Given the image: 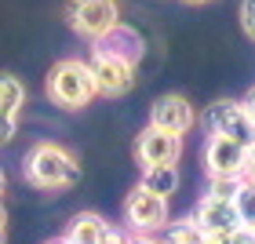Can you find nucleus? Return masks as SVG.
Returning a JSON list of instances; mask_svg holds the SVG:
<instances>
[{
	"instance_id": "1",
	"label": "nucleus",
	"mask_w": 255,
	"mask_h": 244,
	"mask_svg": "<svg viewBox=\"0 0 255 244\" xmlns=\"http://www.w3.org/2000/svg\"><path fill=\"white\" fill-rule=\"evenodd\" d=\"M22 171L37 190H69L80 179L77 157L59 142H37L22 160Z\"/></svg>"
},
{
	"instance_id": "2",
	"label": "nucleus",
	"mask_w": 255,
	"mask_h": 244,
	"mask_svg": "<svg viewBox=\"0 0 255 244\" xmlns=\"http://www.w3.org/2000/svg\"><path fill=\"white\" fill-rule=\"evenodd\" d=\"M48 95L55 106L62 110H80L88 106L91 99L99 95V80H95V69L84 59H62L51 66V77H48Z\"/></svg>"
},
{
	"instance_id": "3",
	"label": "nucleus",
	"mask_w": 255,
	"mask_h": 244,
	"mask_svg": "<svg viewBox=\"0 0 255 244\" xmlns=\"http://www.w3.org/2000/svg\"><path fill=\"white\" fill-rule=\"evenodd\" d=\"M66 22L73 33H80L84 40L95 44L121 26V7H117V0H69Z\"/></svg>"
},
{
	"instance_id": "4",
	"label": "nucleus",
	"mask_w": 255,
	"mask_h": 244,
	"mask_svg": "<svg viewBox=\"0 0 255 244\" xmlns=\"http://www.w3.org/2000/svg\"><path fill=\"white\" fill-rule=\"evenodd\" d=\"M201 124L208 135H223V138H237L248 149H255V121L245 102L237 99H219L201 113Z\"/></svg>"
},
{
	"instance_id": "5",
	"label": "nucleus",
	"mask_w": 255,
	"mask_h": 244,
	"mask_svg": "<svg viewBox=\"0 0 255 244\" xmlns=\"http://www.w3.org/2000/svg\"><path fill=\"white\" fill-rule=\"evenodd\" d=\"M248 160L252 149L237 138H223V135H208L204 146V168L208 179H248Z\"/></svg>"
},
{
	"instance_id": "6",
	"label": "nucleus",
	"mask_w": 255,
	"mask_h": 244,
	"mask_svg": "<svg viewBox=\"0 0 255 244\" xmlns=\"http://www.w3.org/2000/svg\"><path fill=\"white\" fill-rule=\"evenodd\" d=\"M124 223L135 234H153V230H168V201L149 193L146 186H135L124 201Z\"/></svg>"
},
{
	"instance_id": "7",
	"label": "nucleus",
	"mask_w": 255,
	"mask_h": 244,
	"mask_svg": "<svg viewBox=\"0 0 255 244\" xmlns=\"http://www.w3.org/2000/svg\"><path fill=\"white\" fill-rule=\"evenodd\" d=\"M91 69H95V80H99V95L106 99H117L124 91H131L135 84V62L121 59V55H110V51H95L91 48Z\"/></svg>"
},
{
	"instance_id": "8",
	"label": "nucleus",
	"mask_w": 255,
	"mask_h": 244,
	"mask_svg": "<svg viewBox=\"0 0 255 244\" xmlns=\"http://www.w3.org/2000/svg\"><path fill=\"white\" fill-rule=\"evenodd\" d=\"M193 219L208 234H234V230L245 226L241 223V212H237V201L234 197H219V193H204V201L197 204Z\"/></svg>"
},
{
	"instance_id": "9",
	"label": "nucleus",
	"mask_w": 255,
	"mask_h": 244,
	"mask_svg": "<svg viewBox=\"0 0 255 244\" xmlns=\"http://www.w3.org/2000/svg\"><path fill=\"white\" fill-rule=\"evenodd\" d=\"M135 157L142 160L146 168H157V164H179L182 157V135H171V131H160V127H146L135 142Z\"/></svg>"
},
{
	"instance_id": "10",
	"label": "nucleus",
	"mask_w": 255,
	"mask_h": 244,
	"mask_svg": "<svg viewBox=\"0 0 255 244\" xmlns=\"http://www.w3.org/2000/svg\"><path fill=\"white\" fill-rule=\"evenodd\" d=\"M193 124H197V113L190 106V99H182V95H160L149 106V127H160V131H171V135H186Z\"/></svg>"
},
{
	"instance_id": "11",
	"label": "nucleus",
	"mask_w": 255,
	"mask_h": 244,
	"mask_svg": "<svg viewBox=\"0 0 255 244\" xmlns=\"http://www.w3.org/2000/svg\"><path fill=\"white\" fill-rule=\"evenodd\" d=\"M110 234V223L102 215L95 212H80L69 219V226H66V241L69 244H102Z\"/></svg>"
},
{
	"instance_id": "12",
	"label": "nucleus",
	"mask_w": 255,
	"mask_h": 244,
	"mask_svg": "<svg viewBox=\"0 0 255 244\" xmlns=\"http://www.w3.org/2000/svg\"><path fill=\"white\" fill-rule=\"evenodd\" d=\"M95 51L121 55V59H128V62H135V66H138V59H142V37H138L135 29H128V26H117V29L110 33V37L95 40Z\"/></svg>"
},
{
	"instance_id": "13",
	"label": "nucleus",
	"mask_w": 255,
	"mask_h": 244,
	"mask_svg": "<svg viewBox=\"0 0 255 244\" xmlns=\"http://www.w3.org/2000/svg\"><path fill=\"white\" fill-rule=\"evenodd\" d=\"M138 186H146L149 193H157V197H164V201H171V193L179 190V168H175V164L146 168V171H142V182H138Z\"/></svg>"
},
{
	"instance_id": "14",
	"label": "nucleus",
	"mask_w": 255,
	"mask_h": 244,
	"mask_svg": "<svg viewBox=\"0 0 255 244\" xmlns=\"http://www.w3.org/2000/svg\"><path fill=\"white\" fill-rule=\"evenodd\" d=\"M22 102H26V84L15 73H4V88H0V113L4 117H18Z\"/></svg>"
},
{
	"instance_id": "15",
	"label": "nucleus",
	"mask_w": 255,
	"mask_h": 244,
	"mask_svg": "<svg viewBox=\"0 0 255 244\" xmlns=\"http://www.w3.org/2000/svg\"><path fill=\"white\" fill-rule=\"evenodd\" d=\"M164 244H208V230H201L197 219H182V223L168 226V241Z\"/></svg>"
},
{
	"instance_id": "16",
	"label": "nucleus",
	"mask_w": 255,
	"mask_h": 244,
	"mask_svg": "<svg viewBox=\"0 0 255 244\" xmlns=\"http://www.w3.org/2000/svg\"><path fill=\"white\" fill-rule=\"evenodd\" d=\"M234 201H237L241 223L255 230V182H252V179H245V182H241V190H237V197H234Z\"/></svg>"
},
{
	"instance_id": "17",
	"label": "nucleus",
	"mask_w": 255,
	"mask_h": 244,
	"mask_svg": "<svg viewBox=\"0 0 255 244\" xmlns=\"http://www.w3.org/2000/svg\"><path fill=\"white\" fill-rule=\"evenodd\" d=\"M241 29L248 40H255V0H241Z\"/></svg>"
},
{
	"instance_id": "18",
	"label": "nucleus",
	"mask_w": 255,
	"mask_h": 244,
	"mask_svg": "<svg viewBox=\"0 0 255 244\" xmlns=\"http://www.w3.org/2000/svg\"><path fill=\"white\" fill-rule=\"evenodd\" d=\"M226 244H255V230L252 226H241V230H234V234L226 237Z\"/></svg>"
},
{
	"instance_id": "19",
	"label": "nucleus",
	"mask_w": 255,
	"mask_h": 244,
	"mask_svg": "<svg viewBox=\"0 0 255 244\" xmlns=\"http://www.w3.org/2000/svg\"><path fill=\"white\" fill-rule=\"evenodd\" d=\"M102 244H128V237L121 234V230H113V226H110V234H106V241H102Z\"/></svg>"
},
{
	"instance_id": "20",
	"label": "nucleus",
	"mask_w": 255,
	"mask_h": 244,
	"mask_svg": "<svg viewBox=\"0 0 255 244\" xmlns=\"http://www.w3.org/2000/svg\"><path fill=\"white\" fill-rule=\"evenodd\" d=\"M128 244H160V241H153L149 234H135V237H128Z\"/></svg>"
},
{
	"instance_id": "21",
	"label": "nucleus",
	"mask_w": 255,
	"mask_h": 244,
	"mask_svg": "<svg viewBox=\"0 0 255 244\" xmlns=\"http://www.w3.org/2000/svg\"><path fill=\"white\" fill-rule=\"evenodd\" d=\"M241 102H245V106H248V113H252V121H255V88H248V95L241 99Z\"/></svg>"
},
{
	"instance_id": "22",
	"label": "nucleus",
	"mask_w": 255,
	"mask_h": 244,
	"mask_svg": "<svg viewBox=\"0 0 255 244\" xmlns=\"http://www.w3.org/2000/svg\"><path fill=\"white\" fill-rule=\"evenodd\" d=\"M248 179L255 182V149H252V160H248Z\"/></svg>"
},
{
	"instance_id": "23",
	"label": "nucleus",
	"mask_w": 255,
	"mask_h": 244,
	"mask_svg": "<svg viewBox=\"0 0 255 244\" xmlns=\"http://www.w3.org/2000/svg\"><path fill=\"white\" fill-rule=\"evenodd\" d=\"M48 244H69V241H66V237H59V241H48Z\"/></svg>"
},
{
	"instance_id": "24",
	"label": "nucleus",
	"mask_w": 255,
	"mask_h": 244,
	"mask_svg": "<svg viewBox=\"0 0 255 244\" xmlns=\"http://www.w3.org/2000/svg\"><path fill=\"white\" fill-rule=\"evenodd\" d=\"M186 4H208V0H186Z\"/></svg>"
}]
</instances>
